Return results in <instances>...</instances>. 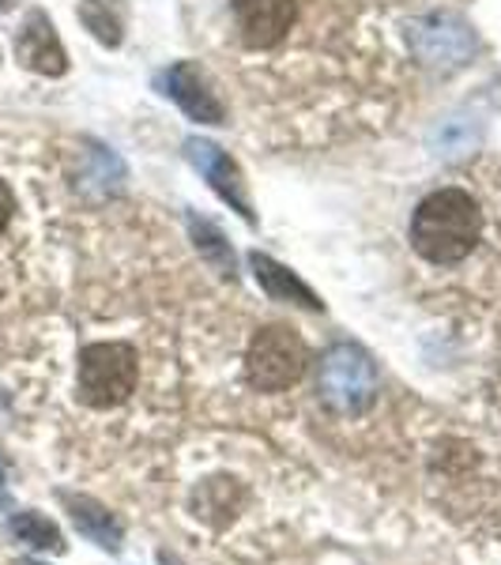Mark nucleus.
Masks as SVG:
<instances>
[{
  "instance_id": "f257e3e1",
  "label": "nucleus",
  "mask_w": 501,
  "mask_h": 565,
  "mask_svg": "<svg viewBox=\"0 0 501 565\" xmlns=\"http://www.w3.org/2000/svg\"><path fill=\"white\" fill-rule=\"evenodd\" d=\"M482 234V212L463 189H437L423 196L412 215V245L430 264H460L471 257Z\"/></svg>"
},
{
  "instance_id": "f03ea898",
  "label": "nucleus",
  "mask_w": 501,
  "mask_h": 565,
  "mask_svg": "<svg viewBox=\"0 0 501 565\" xmlns=\"http://www.w3.org/2000/svg\"><path fill=\"white\" fill-rule=\"evenodd\" d=\"M317 392L335 415H366L377 399V366L359 343H335L321 359Z\"/></svg>"
},
{
  "instance_id": "7ed1b4c3",
  "label": "nucleus",
  "mask_w": 501,
  "mask_h": 565,
  "mask_svg": "<svg viewBox=\"0 0 501 565\" xmlns=\"http://www.w3.org/2000/svg\"><path fill=\"white\" fill-rule=\"evenodd\" d=\"M136 377H140V362L129 343H90L79 351V381L76 392L87 407H117L132 396Z\"/></svg>"
},
{
  "instance_id": "20e7f679",
  "label": "nucleus",
  "mask_w": 501,
  "mask_h": 565,
  "mask_svg": "<svg viewBox=\"0 0 501 565\" xmlns=\"http://www.w3.org/2000/svg\"><path fill=\"white\" fill-rule=\"evenodd\" d=\"M309 351L302 335L284 324H264L245 351V381L257 392H284L302 381Z\"/></svg>"
},
{
  "instance_id": "39448f33",
  "label": "nucleus",
  "mask_w": 501,
  "mask_h": 565,
  "mask_svg": "<svg viewBox=\"0 0 501 565\" xmlns=\"http://www.w3.org/2000/svg\"><path fill=\"white\" fill-rule=\"evenodd\" d=\"M412 50L430 68H457L476 53V31L460 15L434 12L412 26Z\"/></svg>"
},
{
  "instance_id": "423d86ee",
  "label": "nucleus",
  "mask_w": 501,
  "mask_h": 565,
  "mask_svg": "<svg viewBox=\"0 0 501 565\" xmlns=\"http://www.w3.org/2000/svg\"><path fill=\"white\" fill-rule=\"evenodd\" d=\"M185 154H189V162L200 170V178L207 181V185L215 189L218 196L226 200V204L238 212L245 223H253V204H249V196H245V181H242V170H238V162L231 159L218 143L212 140H200V136H193V140H185Z\"/></svg>"
},
{
  "instance_id": "0eeeda50",
  "label": "nucleus",
  "mask_w": 501,
  "mask_h": 565,
  "mask_svg": "<svg viewBox=\"0 0 501 565\" xmlns=\"http://www.w3.org/2000/svg\"><path fill=\"white\" fill-rule=\"evenodd\" d=\"M159 90L167 98H174V103L200 125H223L226 121L223 103H218V95L212 90V84H207V76L193 65V61H178V65H170L167 72H162Z\"/></svg>"
},
{
  "instance_id": "6e6552de",
  "label": "nucleus",
  "mask_w": 501,
  "mask_h": 565,
  "mask_svg": "<svg viewBox=\"0 0 501 565\" xmlns=\"http://www.w3.org/2000/svg\"><path fill=\"white\" fill-rule=\"evenodd\" d=\"M15 61L39 76H65L68 72V53L57 39V26L39 8L26 12L20 34H15Z\"/></svg>"
},
{
  "instance_id": "1a4fd4ad",
  "label": "nucleus",
  "mask_w": 501,
  "mask_h": 565,
  "mask_svg": "<svg viewBox=\"0 0 501 565\" xmlns=\"http://www.w3.org/2000/svg\"><path fill=\"white\" fill-rule=\"evenodd\" d=\"M295 12V0H234V23H238L242 42L253 50H271L284 42Z\"/></svg>"
},
{
  "instance_id": "9d476101",
  "label": "nucleus",
  "mask_w": 501,
  "mask_h": 565,
  "mask_svg": "<svg viewBox=\"0 0 501 565\" xmlns=\"http://www.w3.org/2000/svg\"><path fill=\"white\" fill-rule=\"evenodd\" d=\"M249 264H253V276H257V282L268 290V298H276V302H298L306 309H324L321 298H317L313 290H309L290 268H284L279 260L264 257V253H249Z\"/></svg>"
},
{
  "instance_id": "9b49d317",
  "label": "nucleus",
  "mask_w": 501,
  "mask_h": 565,
  "mask_svg": "<svg viewBox=\"0 0 501 565\" xmlns=\"http://www.w3.org/2000/svg\"><path fill=\"white\" fill-rule=\"evenodd\" d=\"M79 23L103 45H121L125 39V4L121 0H79Z\"/></svg>"
},
{
  "instance_id": "f8f14e48",
  "label": "nucleus",
  "mask_w": 501,
  "mask_h": 565,
  "mask_svg": "<svg viewBox=\"0 0 501 565\" xmlns=\"http://www.w3.org/2000/svg\"><path fill=\"white\" fill-rule=\"evenodd\" d=\"M68 509H72V521L84 535H90L98 546H106V551H117L121 546V527L114 524V516L106 513L103 505H95L90 498H65Z\"/></svg>"
},
{
  "instance_id": "ddd939ff",
  "label": "nucleus",
  "mask_w": 501,
  "mask_h": 565,
  "mask_svg": "<svg viewBox=\"0 0 501 565\" xmlns=\"http://www.w3.org/2000/svg\"><path fill=\"white\" fill-rule=\"evenodd\" d=\"M189 231H193L196 249L204 253V257L212 260L215 268L223 271V276H234V253H231V245H226L223 234H218V226L207 223V218L189 215Z\"/></svg>"
},
{
  "instance_id": "4468645a",
  "label": "nucleus",
  "mask_w": 501,
  "mask_h": 565,
  "mask_svg": "<svg viewBox=\"0 0 501 565\" xmlns=\"http://www.w3.org/2000/svg\"><path fill=\"white\" fill-rule=\"evenodd\" d=\"M12 535L20 543H26V546H39V551H61V532L57 527H53L50 521H45V516H39V513H20L15 516L12 524Z\"/></svg>"
},
{
  "instance_id": "2eb2a0df",
  "label": "nucleus",
  "mask_w": 501,
  "mask_h": 565,
  "mask_svg": "<svg viewBox=\"0 0 501 565\" xmlns=\"http://www.w3.org/2000/svg\"><path fill=\"white\" fill-rule=\"evenodd\" d=\"M12 212H15V196H12V189L0 181V234L8 231V223H12Z\"/></svg>"
},
{
  "instance_id": "dca6fc26",
  "label": "nucleus",
  "mask_w": 501,
  "mask_h": 565,
  "mask_svg": "<svg viewBox=\"0 0 501 565\" xmlns=\"http://www.w3.org/2000/svg\"><path fill=\"white\" fill-rule=\"evenodd\" d=\"M12 4H15V0H0V12H8Z\"/></svg>"
}]
</instances>
